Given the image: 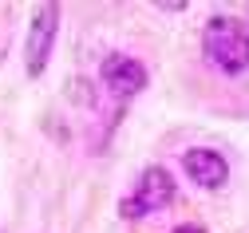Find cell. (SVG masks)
I'll return each instance as SVG.
<instances>
[{"label": "cell", "mask_w": 249, "mask_h": 233, "mask_svg": "<svg viewBox=\"0 0 249 233\" xmlns=\"http://www.w3.org/2000/svg\"><path fill=\"white\" fill-rule=\"evenodd\" d=\"M206 55L226 75H241L249 68V32L233 16H213L206 24Z\"/></svg>", "instance_id": "6da1fadb"}, {"label": "cell", "mask_w": 249, "mask_h": 233, "mask_svg": "<svg viewBox=\"0 0 249 233\" xmlns=\"http://www.w3.org/2000/svg\"><path fill=\"white\" fill-rule=\"evenodd\" d=\"M170 202H174V178L162 166H146L139 174L135 197L123 202V217H142V214H154V210H166Z\"/></svg>", "instance_id": "7a4b0ae2"}, {"label": "cell", "mask_w": 249, "mask_h": 233, "mask_svg": "<svg viewBox=\"0 0 249 233\" xmlns=\"http://www.w3.org/2000/svg\"><path fill=\"white\" fill-rule=\"evenodd\" d=\"M55 20H59V8L55 4L36 8L32 36H28V75H40L48 68V55H52V44H55Z\"/></svg>", "instance_id": "3957f363"}, {"label": "cell", "mask_w": 249, "mask_h": 233, "mask_svg": "<svg viewBox=\"0 0 249 233\" xmlns=\"http://www.w3.org/2000/svg\"><path fill=\"white\" fill-rule=\"evenodd\" d=\"M182 166H186V174H190L202 190H222L230 182V166H226V158L217 154V150L194 146V150L182 154Z\"/></svg>", "instance_id": "277c9868"}, {"label": "cell", "mask_w": 249, "mask_h": 233, "mask_svg": "<svg viewBox=\"0 0 249 233\" xmlns=\"http://www.w3.org/2000/svg\"><path fill=\"white\" fill-rule=\"evenodd\" d=\"M103 83L115 95H139L146 87V68L131 55H107L103 59Z\"/></svg>", "instance_id": "5b68a950"}]
</instances>
